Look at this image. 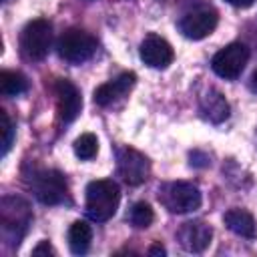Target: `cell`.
Here are the masks:
<instances>
[{
	"instance_id": "10",
	"label": "cell",
	"mask_w": 257,
	"mask_h": 257,
	"mask_svg": "<svg viewBox=\"0 0 257 257\" xmlns=\"http://www.w3.org/2000/svg\"><path fill=\"white\" fill-rule=\"evenodd\" d=\"M177 239L181 243V247L189 253H203L209 245H211V239H213V229L197 219V221H187L181 225L179 233H177Z\"/></svg>"
},
{
	"instance_id": "6",
	"label": "cell",
	"mask_w": 257,
	"mask_h": 257,
	"mask_svg": "<svg viewBox=\"0 0 257 257\" xmlns=\"http://www.w3.org/2000/svg\"><path fill=\"white\" fill-rule=\"evenodd\" d=\"M247 60H249V48L243 42H231L213 56L211 68L217 76L225 80H235L243 72Z\"/></svg>"
},
{
	"instance_id": "24",
	"label": "cell",
	"mask_w": 257,
	"mask_h": 257,
	"mask_svg": "<svg viewBox=\"0 0 257 257\" xmlns=\"http://www.w3.org/2000/svg\"><path fill=\"white\" fill-rule=\"evenodd\" d=\"M249 88L253 90V92H257V70L253 72V76H251V82H249Z\"/></svg>"
},
{
	"instance_id": "18",
	"label": "cell",
	"mask_w": 257,
	"mask_h": 257,
	"mask_svg": "<svg viewBox=\"0 0 257 257\" xmlns=\"http://www.w3.org/2000/svg\"><path fill=\"white\" fill-rule=\"evenodd\" d=\"M72 149H74V155H76L80 161H90V159H94L96 153H98V141H96V137H94L92 133H84V135H80V137L74 141Z\"/></svg>"
},
{
	"instance_id": "20",
	"label": "cell",
	"mask_w": 257,
	"mask_h": 257,
	"mask_svg": "<svg viewBox=\"0 0 257 257\" xmlns=\"http://www.w3.org/2000/svg\"><path fill=\"white\" fill-rule=\"evenodd\" d=\"M0 133H2V157L10 151L12 141H14V126L6 110H0Z\"/></svg>"
},
{
	"instance_id": "22",
	"label": "cell",
	"mask_w": 257,
	"mask_h": 257,
	"mask_svg": "<svg viewBox=\"0 0 257 257\" xmlns=\"http://www.w3.org/2000/svg\"><path fill=\"white\" fill-rule=\"evenodd\" d=\"M225 2H229L231 6H237V8H249V6H253L257 0H225Z\"/></svg>"
},
{
	"instance_id": "21",
	"label": "cell",
	"mask_w": 257,
	"mask_h": 257,
	"mask_svg": "<svg viewBox=\"0 0 257 257\" xmlns=\"http://www.w3.org/2000/svg\"><path fill=\"white\" fill-rule=\"evenodd\" d=\"M32 255H34V257H38V255H54V249L50 247L48 241H42L38 247L32 249Z\"/></svg>"
},
{
	"instance_id": "12",
	"label": "cell",
	"mask_w": 257,
	"mask_h": 257,
	"mask_svg": "<svg viewBox=\"0 0 257 257\" xmlns=\"http://www.w3.org/2000/svg\"><path fill=\"white\" fill-rule=\"evenodd\" d=\"M139 54H141L143 62L149 64L151 68H167L175 58L171 44L165 38H161L159 34L145 36V40L141 42Z\"/></svg>"
},
{
	"instance_id": "8",
	"label": "cell",
	"mask_w": 257,
	"mask_h": 257,
	"mask_svg": "<svg viewBox=\"0 0 257 257\" xmlns=\"http://www.w3.org/2000/svg\"><path fill=\"white\" fill-rule=\"evenodd\" d=\"M34 195L44 205H58L68 199L66 181L58 171H40L32 181Z\"/></svg>"
},
{
	"instance_id": "15",
	"label": "cell",
	"mask_w": 257,
	"mask_h": 257,
	"mask_svg": "<svg viewBox=\"0 0 257 257\" xmlns=\"http://www.w3.org/2000/svg\"><path fill=\"white\" fill-rule=\"evenodd\" d=\"M225 225L239 237H247L253 239L257 235V225L251 213H247L245 209H229L223 217Z\"/></svg>"
},
{
	"instance_id": "2",
	"label": "cell",
	"mask_w": 257,
	"mask_h": 257,
	"mask_svg": "<svg viewBox=\"0 0 257 257\" xmlns=\"http://www.w3.org/2000/svg\"><path fill=\"white\" fill-rule=\"evenodd\" d=\"M32 221V213L28 209V203L20 197H4L0 201V223H2V237L12 243L20 245V239L24 237L28 225Z\"/></svg>"
},
{
	"instance_id": "11",
	"label": "cell",
	"mask_w": 257,
	"mask_h": 257,
	"mask_svg": "<svg viewBox=\"0 0 257 257\" xmlns=\"http://www.w3.org/2000/svg\"><path fill=\"white\" fill-rule=\"evenodd\" d=\"M54 94H56V110H58L60 120L72 122L82 108V98H80L78 88L70 80L60 78L54 84Z\"/></svg>"
},
{
	"instance_id": "14",
	"label": "cell",
	"mask_w": 257,
	"mask_h": 257,
	"mask_svg": "<svg viewBox=\"0 0 257 257\" xmlns=\"http://www.w3.org/2000/svg\"><path fill=\"white\" fill-rule=\"evenodd\" d=\"M199 110L207 120H211L215 124L229 118V102L225 100V96L217 88H209L207 92L201 94Z\"/></svg>"
},
{
	"instance_id": "17",
	"label": "cell",
	"mask_w": 257,
	"mask_h": 257,
	"mask_svg": "<svg viewBox=\"0 0 257 257\" xmlns=\"http://www.w3.org/2000/svg\"><path fill=\"white\" fill-rule=\"evenodd\" d=\"M28 82L20 72L14 70H2L0 72V92L2 96H18L22 92H26Z\"/></svg>"
},
{
	"instance_id": "9",
	"label": "cell",
	"mask_w": 257,
	"mask_h": 257,
	"mask_svg": "<svg viewBox=\"0 0 257 257\" xmlns=\"http://www.w3.org/2000/svg\"><path fill=\"white\" fill-rule=\"evenodd\" d=\"M217 22H219L217 12L213 8L203 6V8H195V10L187 12L179 22V30L183 32L185 38L203 40L215 30Z\"/></svg>"
},
{
	"instance_id": "19",
	"label": "cell",
	"mask_w": 257,
	"mask_h": 257,
	"mask_svg": "<svg viewBox=\"0 0 257 257\" xmlns=\"http://www.w3.org/2000/svg\"><path fill=\"white\" fill-rule=\"evenodd\" d=\"M153 219H155V213H153L151 205L145 203V201L135 203L133 209H131V213H128V221H131V225L137 227V229H147V227L153 223Z\"/></svg>"
},
{
	"instance_id": "3",
	"label": "cell",
	"mask_w": 257,
	"mask_h": 257,
	"mask_svg": "<svg viewBox=\"0 0 257 257\" xmlns=\"http://www.w3.org/2000/svg\"><path fill=\"white\" fill-rule=\"evenodd\" d=\"M159 201L169 213L185 215L197 211L203 199L197 185L187 181H173V183H165L159 189Z\"/></svg>"
},
{
	"instance_id": "7",
	"label": "cell",
	"mask_w": 257,
	"mask_h": 257,
	"mask_svg": "<svg viewBox=\"0 0 257 257\" xmlns=\"http://www.w3.org/2000/svg\"><path fill=\"white\" fill-rule=\"evenodd\" d=\"M116 173L126 185H141L149 179V159L137 149L122 147L116 151Z\"/></svg>"
},
{
	"instance_id": "13",
	"label": "cell",
	"mask_w": 257,
	"mask_h": 257,
	"mask_svg": "<svg viewBox=\"0 0 257 257\" xmlns=\"http://www.w3.org/2000/svg\"><path fill=\"white\" fill-rule=\"evenodd\" d=\"M135 82H137L135 72H122V74H118L116 78H112V80L100 84V86L94 90L92 98H94V102H96L98 106H108V104L116 102L118 98H122V96L135 86Z\"/></svg>"
},
{
	"instance_id": "4",
	"label": "cell",
	"mask_w": 257,
	"mask_h": 257,
	"mask_svg": "<svg viewBox=\"0 0 257 257\" xmlns=\"http://www.w3.org/2000/svg\"><path fill=\"white\" fill-rule=\"evenodd\" d=\"M52 44V24L44 18L28 22L20 32V54L26 60H42Z\"/></svg>"
},
{
	"instance_id": "5",
	"label": "cell",
	"mask_w": 257,
	"mask_h": 257,
	"mask_svg": "<svg viewBox=\"0 0 257 257\" xmlns=\"http://www.w3.org/2000/svg\"><path fill=\"white\" fill-rule=\"evenodd\" d=\"M56 52L62 60L70 64H82L88 58H92V54L96 52V40L84 30L70 28L58 38Z\"/></svg>"
},
{
	"instance_id": "16",
	"label": "cell",
	"mask_w": 257,
	"mask_h": 257,
	"mask_svg": "<svg viewBox=\"0 0 257 257\" xmlns=\"http://www.w3.org/2000/svg\"><path fill=\"white\" fill-rule=\"evenodd\" d=\"M92 241V229L86 221H74L68 229V247L74 255H84Z\"/></svg>"
},
{
	"instance_id": "23",
	"label": "cell",
	"mask_w": 257,
	"mask_h": 257,
	"mask_svg": "<svg viewBox=\"0 0 257 257\" xmlns=\"http://www.w3.org/2000/svg\"><path fill=\"white\" fill-rule=\"evenodd\" d=\"M149 255H167V251H165V247H163L161 243H155V245L149 249Z\"/></svg>"
},
{
	"instance_id": "1",
	"label": "cell",
	"mask_w": 257,
	"mask_h": 257,
	"mask_svg": "<svg viewBox=\"0 0 257 257\" xmlns=\"http://www.w3.org/2000/svg\"><path fill=\"white\" fill-rule=\"evenodd\" d=\"M118 203H120V189L112 179H98L86 185L84 211L88 219L96 223L108 221L116 213Z\"/></svg>"
}]
</instances>
